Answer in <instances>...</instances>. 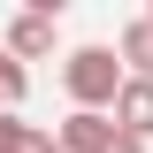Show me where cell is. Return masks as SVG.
<instances>
[{
	"instance_id": "obj_1",
	"label": "cell",
	"mask_w": 153,
	"mask_h": 153,
	"mask_svg": "<svg viewBox=\"0 0 153 153\" xmlns=\"http://www.w3.org/2000/svg\"><path fill=\"white\" fill-rule=\"evenodd\" d=\"M61 92H69L76 115H107L115 92H123V61H115V46H69V54H61Z\"/></svg>"
},
{
	"instance_id": "obj_2",
	"label": "cell",
	"mask_w": 153,
	"mask_h": 153,
	"mask_svg": "<svg viewBox=\"0 0 153 153\" xmlns=\"http://www.w3.org/2000/svg\"><path fill=\"white\" fill-rule=\"evenodd\" d=\"M54 153H146V146L123 138L107 115H76V107H69V115L54 123Z\"/></svg>"
},
{
	"instance_id": "obj_6",
	"label": "cell",
	"mask_w": 153,
	"mask_h": 153,
	"mask_svg": "<svg viewBox=\"0 0 153 153\" xmlns=\"http://www.w3.org/2000/svg\"><path fill=\"white\" fill-rule=\"evenodd\" d=\"M0 153H54V130L23 123V115H0Z\"/></svg>"
},
{
	"instance_id": "obj_5",
	"label": "cell",
	"mask_w": 153,
	"mask_h": 153,
	"mask_svg": "<svg viewBox=\"0 0 153 153\" xmlns=\"http://www.w3.org/2000/svg\"><path fill=\"white\" fill-rule=\"evenodd\" d=\"M115 61H123V76L153 84V23H146V16H130V23H123V38H115Z\"/></svg>"
},
{
	"instance_id": "obj_7",
	"label": "cell",
	"mask_w": 153,
	"mask_h": 153,
	"mask_svg": "<svg viewBox=\"0 0 153 153\" xmlns=\"http://www.w3.org/2000/svg\"><path fill=\"white\" fill-rule=\"evenodd\" d=\"M23 92H31V69L0 54V115H16V107H23Z\"/></svg>"
},
{
	"instance_id": "obj_3",
	"label": "cell",
	"mask_w": 153,
	"mask_h": 153,
	"mask_svg": "<svg viewBox=\"0 0 153 153\" xmlns=\"http://www.w3.org/2000/svg\"><path fill=\"white\" fill-rule=\"evenodd\" d=\"M54 46H61V16H54V8H23V16H8V46H0L8 61H46Z\"/></svg>"
},
{
	"instance_id": "obj_4",
	"label": "cell",
	"mask_w": 153,
	"mask_h": 153,
	"mask_svg": "<svg viewBox=\"0 0 153 153\" xmlns=\"http://www.w3.org/2000/svg\"><path fill=\"white\" fill-rule=\"evenodd\" d=\"M107 123H115L123 138H138V146H146V138H153V84H138V76H123V92H115Z\"/></svg>"
},
{
	"instance_id": "obj_8",
	"label": "cell",
	"mask_w": 153,
	"mask_h": 153,
	"mask_svg": "<svg viewBox=\"0 0 153 153\" xmlns=\"http://www.w3.org/2000/svg\"><path fill=\"white\" fill-rule=\"evenodd\" d=\"M146 23H153V0H146Z\"/></svg>"
}]
</instances>
